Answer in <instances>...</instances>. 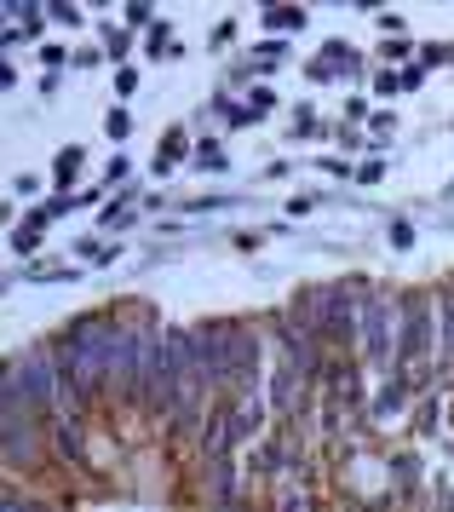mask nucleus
Masks as SVG:
<instances>
[{"mask_svg": "<svg viewBox=\"0 0 454 512\" xmlns=\"http://www.w3.org/2000/svg\"><path fill=\"white\" fill-rule=\"evenodd\" d=\"M179 156H184V139L179 133H167V144H161V167H173Z\"/></svg>", "mask_w": 454, "mask_h": 512, "instance_id": "f257e3e1", "label": "nucleus"}]
</instances>
